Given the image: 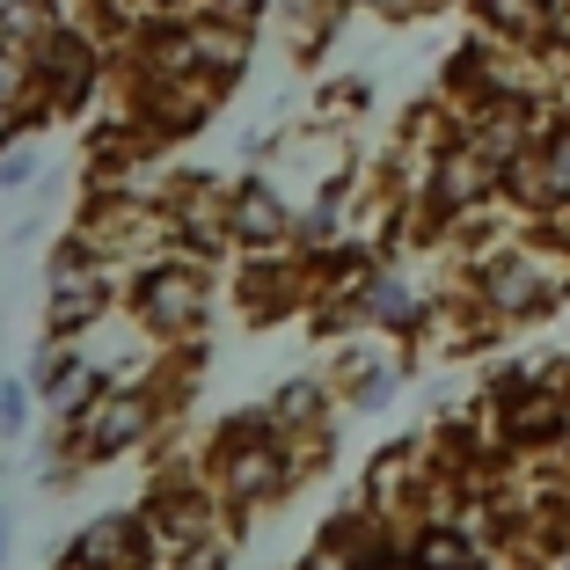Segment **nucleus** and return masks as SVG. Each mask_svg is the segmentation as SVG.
Listing matches in <instances>:
<instances>
[{
	"mask_svg": "<svg viewBox=\"0 0 570 570\" xmlns=\"http://www.w3.org/2000/svg\"><path fill=\"white\" fill-rule=\"evenodd\" d=\"M205 475H213L219 504L242 520V512H271L278 498H293V483L307 469H301V446L271 424V410H235L205 446Z\"/></svg>",
	"mask_w": 570,
	"mask_h": 570,
	"instance_id": "nucleus-1",
	"label": "nucleus"
},
{
	"mask_svg": "<svg viewBox=\"0 0 570 570\" xmlns=\"http://www.w3.org/2000/svg\"><path fill=\"white\" fill-rule=\"evenodd\" d=\"M125 307H132V322L161 352H184V344L205 336V315H213V264H198V256H147L139 271H125Z\"/></svg>",
	"mask_w": 570,
	"mask_h": 570,
	"instance_id": "nucleus-2",
	"label": "nucleus"
},
{
	"mask_svg": "<svg viewBox=\"0 0 570 570\" xmlns=\"http://www.w3.org/2000/svg\"><path fill=\"white\" fill-rule=\"evenodd\" d=\"M161 424H168V410H161L154 387H102L73 424H59V446H67L73 461H81V475H88V469H110V461L139 453Z\"/></svg>",
	"mask_w": 570,
	"mask_h": 570,
	"instance_id": "nucleus-3",
	"label": "nucleus"
},
{
	"mask_svg": "<svg viewBox=\"0 0 570 570\" xmlns=\"http://www.w3.org/2000/svg\"><path fill=\"white\" fill-rule=\"evenodd\" d=\"M30 67H37V102H45L51 118H88L102 102V88H110V45H96L88 30L59 22L30 51Z\"/></svg>",
	"mask_w": 570,
	"mask_h": 570,
	"instance_id": "nucleus-4",
	"label": "nucleus"
},
{
	"mask_svg": "<svg viewBox=\"0 0 570 570\" xmlns=\"http://www.w3.org/2000/svg\"><path fill=\"white\" fill-rule=\"evenodd\" d=\"M118 293H125V278L110 264L51 256V278H45V336H73V344H88L102 322L118 315Z\"/></svg>",
	"mask_w": 570,
	"mask_h": 570,
	"instance_id": "nucleus-5",
	"label": "nucleus"
},
{
	"mask_svg": "<svg viewBox=\"0 0 570 570\" xmlns=\"http://www.w3.org/2000/svg\"><path fill=\"white\" fill-rule=\"evenodd\" d=\"M154 205H161L168 256H198V264H213L219 249H235V242H227V190H219L213 176H176V184L154 190Z\"/></svg>",
	"mask_w": 570,
	"mask_h": 570,
	"instance_id": "nucleus-6",
	"label": "nucleus"
},
{
	"mask_svg": "<svg viewBox=\"0 0 570 570\" xmlns=\"http://www.w3.org/2000/svg\"><path fill=\"white\" fill-rule=\"evenodd\" d=\"M227 242L249 256H278L285 242H301V213L271 176H242L227 184Z\"/></svg>",
	"mask_w": 570,
	"mask_h": 570,
	"instance_id": "nucleus-7",
	"label": "nucleus"
},
{
	"mask_svg": "<svg viewBox=\"0 0 570 570\" xmlns=\"http://www.w3.org/2000/svg\"><path fill=\"white\" fill-rule=\"evenodd\" d=\"M67 563H81V570H154L147 520H139V512H96V520L67 541Z\"/></svg>",
	"mask_w": 570,
	"mask_h": 570,
	"instance_id": "nucleus-8",
	"label": "nucleus"
},
{
	"mask_svg": "<svg viewBox=\"0 0 570 570\" xmlns=\"http://www.w3.org/2000/svg\"><path fill=\"white\" fill-rule=\"evenodd\" d=\"M293 301H301V271L285 264V256H249L242 264V278H235V307H242V322H278V315H293Z\"/></svg>",
	"mask_w": 570,
	"mask_h": 570,
	"instance_id": "nucleus-9",
	"label": "nucleus"
},
{
	"mask_svg": "<svg viewBox=\"0 0 570 570\" xmlns=\"http://www.w3.org/2000/svg\"><path fill=\"white\" fill-rule=\"evenodd\" d=\"M549 293H556V278L541 271V256H527V249L498 256V264L483 271V301L498 307V315H534V307H549Z\"/></svg>",
	"mask_w": 570,
	"mask_h": 570,
	"instance_id": "nucleus-10",
	"label": "nucleus"
},
{
	"mask_svg": "<svg viewBox=\"0 0 570 570\" xmlns=\"http://www.w3.org/2000/svg\"><path fill=\"white\" fill-rule=\"evenodd\" d=\"M271 424H278L285 439H301V432H322V424H330V387L315 381V373H293V381L278 387V395H271Z\"/></svg>",
	"mask_w": 570,
	"mask_h": 570,
	"instance_id": "nucleus-11",
	"label": "nucleus"
},
{
	"mask_svg": "<svg viewBox=\"0 0 570 570\" xmlns=\"http://www.w3.org/2000/svg\"><path fill=\"white\" fill-rule=\"evenodd\" d=\"M395 381H403V373L387 366L381 352H344L336 358V395H344L352 410H381L387 395H395Z\"/></svg>",
	"mask_w": 570,
	"mask_h": 570,
	"instance_id": "nucleus-12",
	"label": "nucleus"
},
{
	"mask_svg": "<svg viewBox=\"0 0 570 570\" xmlns=\"http://www.w3.org/2000/svg\"><path fill=\"white\" fill-rule=\"evenodd\" d=\"M352 307H358V322H366V330H410V322H417V293H410L395 271H373V278L358 285Z\"/></svg>",
	"mask_w": 570,
	"mask_h": 570,
	"instance_id": "nucleus-13",
	"label": "nucleus"
},
{
	"mask_svg": "<svg viewBox=\"0 0 570 570\" xmlns=\"http://www.w3.org/2000/svg\"><path fill=\"white\" fill-rule=\"evenodd\" d=\"M483 556H475V541L461 534V527H424L417 541H410V570H475Z\"/></svg>",
	"mask_w": 570,
	"mask_h": 570,
	"instance_id": "nucleus-14",
	"label": "nucleus"
},
{
	"mask_svg": "<svg viewBox=\"0 0 570 570\" xmlns=\"http://www.w3.org/2000/svg\"><path fill=\"white\" fill-rule=\"evenodd\" d=\"M51 30H59V8L51 0H0V45L37 51Z\"/></svg>",
	"mask_w": 570,
	"mask_h": 570,
	"instance_id": "nucleus-15",
	"label": "nucleus"
},
{
	"mask_svg": "<svg viewBox=\"0 0 570 570\" xmlns=\"http://www.w3.org/2000/svg\"><path fill=\"white\" fill-rule=\"evenodd\" d=\"M0 110H37V118L51 125V110L37 102V67H30V51H16V45H0Z\"/></svg>",
	"mask_w": 570,
	"mask_h": 570,
	"instance_id": "nucleus-16",
	"label": "nucleus"
},
{
	"mask_svg": "<svg viewBox=\"0 0 570 570\" xmlns=\"http://www.w3.org/2000/svg\"><path fill=\"white\" fill-rule=\"evenodd\" d=\"M336 219H344V184H322L315 198L301 205V249H322L336 235Z\"/></svg>",
	"mask_w": 570,
	"mask_h": 570,
	"instance_id": "nucleus-17",
	"label": "nucleus"
},
{
	"mask_svg": "<svg viewBox=\"0 0 570 570\" xmlns=\"http://www.w3.org/2000/svg\"><path fill=\"white\" fill-rule=\"evenodd\" d=\"M30 395H37L30 381H16V373H0V432H8V439H16L22 424H30Z\"/></svg>",
	"mask_w": 570,
	"mask_h": 570,
	"instance_id": "nucleus-18",
	"label": "nucleus"
},
{
	"mask_svg": "<svg viewBox=\"0 0 570 570\" xmlns=\"http://www.w3.org/2000/svg\"><path fill=\"white\" fill-rule=\"evenodd\" d=\"M37 176V154L30 147H16V154H0V198H8V190H22Z\"/></svg>",
	"mask_w": 570,
	"mask_h": 570,
	"instance_id": "nucleus-19",
	"label": "nucleus"
},
{
	"mask_svg": "<svg viewBox=\"0 0 570 570\" xmlns=\"http://www.w3.org/2000/svg\"><path fill=\"white\" fill-rule=\"evenodd\" d=\"M541 184L556 190V198H570V139H556L549 161H541Z\"/></svg>",
	"mask_w": 570,
	"mask_h": 570,
	"instance_id": "nucleus-20",
	"label": "nucleus"
},
{
	"mask_svg": "<svg viewBox=\"0 0 570 570\" xmlns=\"http://www.w3.org/2000/svg\"><path fill=\"white\" fill-rule=\"evenodd\" d=\"M37 125H45L37 110H0V154H16V139L37 132Z\"/></svg>",
	"mask_w": 570,
	"mask_h": 570,
	"instance_id": "nucleus-21",
	"label": "nucleus"
},
{
	"mask_svg": "<svg viewBox=\"0 0 570 570\" xmlns=\"http://www.w3.org/2000/svg\"><path fill=\"white\" fill-rule=\"evenodd\" d=\"M483 16H498L504 30H527L534 22V0H483Z\"/></svg>",
	"mask_w": 570,
	"mask_h": 570,
	"instance_id": "nucleus-22",
	"label": "nucleus"
},
{
	"mask_svg": "<svg viewBox=\"0 0 570 570\" xmlns=\"http://www.w3.org/2000/svg\"><path fill=\"white\" fill-rule=\"evenodd\" d=\"M205 8H213V16H227V22H249V30H256V16H264L271 0H205Z\"/></svg>",
	"mask_w": 570,
	"mask_h": 570,
	"instance_id": "nucleus-23",
	"label": "nucleus"
},
{
	"mask_svg": "<svg viewBox=\"0 0 570 570\" xmlns=\"http://www.w3.org/2000/svg\"><path fill=\"white\" fill-rule=\"evenodd\" d=\"M190 0H139V16H184Z\"/></svg>",
	"mask_w": 570,
	"mask_h": 570,
	"instance_id": "nucleus-24",
	"label": "nucleus"
},
{
	"mask_svg": "<svg viewBox=\"0 0 570 570\" xmlns=\"http://www.w3.org/2000/svg\"><path fill=\"white\" fill-rule=\"evenodd\" d=\"M8 527H16V520H8V512H0V563H8Z\"/></svg>",
	"mask_w": 570,
	"mask_h": 570,
	"instance_id": "nucleus-25",
	"label": "nucleus"
}]
</instances>
